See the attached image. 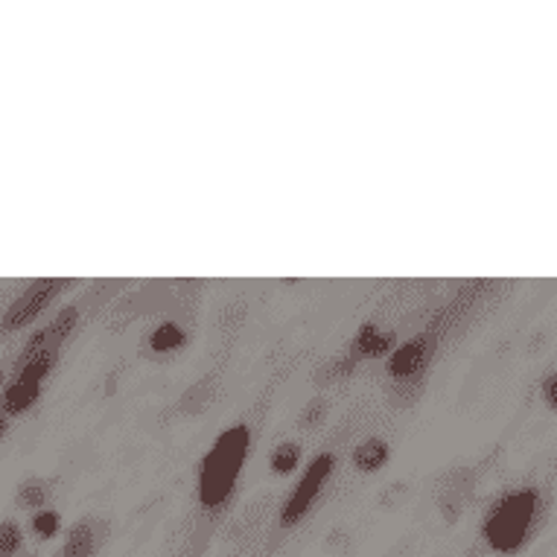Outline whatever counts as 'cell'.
I'll list each match as a JSON object with an SVG mask.
<instances>
[{
    "mask_svg": "<svg viewBox=\"0 0 557 557\" xmlns=\"http://www.w3.org/2000/svg\"><path fill=\"white\" fill-rule=\"evenodd\" d=\"M76 324V310L67 307L55 315V321L50 327H45L41 333L29 338L27 350L18 362V376L15 383L7 388V397H3V409L10 414H21L24 409H29L38 397V388H41V380L50 374L55 357H59V347L67 338V333L74 330Z\"/></svg>",
    "mask_w": 557,
    "mask_h": 557,
    "instance_id": "obj_1",
    "label": "cell"
},
{
    "mask_svg": "<svg viewBox=\"0 0 557 557\" xmlns=\"http://www.w3.org/2000/svg\"><path fill=\"white\" fill-rule=\"evenodd\" d=\"M537 517V491H517V494L505 496L503 503L491 511V517L484 520V543H487V548L496 552V555L513 557L525 543H529L531 534H534Z\"/></svg>",
    "mask_w": 557,
    "mask_h": 557,
    "instance_id": "obj_2",
    "label": "cell"
},
{
    "mask_svg": "<svg viewBox=\"0 0 557 557\" xmlns=\"http://www.w3.org/2000/svg\"><path fill=\"white\" fill-rule=\"evenodd\" d=\"M248 449V430L246 426H234V430L222 432L216 447L208 453L205 467H201L199 482V499L205 508H216L228 499L231 487L237 482L239 467L246 458Z\"/></svg>",
    "mask_w": 557,
    "mask_h": 557,
    "instance_id": "obj_3",
    "label": "cell"
},
{
    "mask_svg": "<svg viewBox=\"0 0 557 557\" xmlns=\"http://www.w3.org/2000/svg\"><path fill=\"white\" fill-rule=\"evenodd\" d=\"M330 470H333V456H319L307 467L301 484L295 487L293 496L286 499L284 511H281V529H293V525H298L307 517V511L315 503V496H319L321 484L330 475Z\"/></svg>",
    "mask_w": 557,
    "mask_h": 557,
    "instance_id": "obj_4",
    "label": "cell"
},
{
    "mask_svg": "<svg viewBox=\"0 0 557 557\" xmlns=\"http://www.w3.org/2000/svg\"><path fill=\"white\" fill-rule=\"evenodd\" d=\"M64 281H55V277H45V281H36V284H29V289L21 295L18 301L12 304V310L7 312V319H3V330H18L27 327L29 321H36L45 307L55 298L59 289H64Z\"/></svg>",
    "mask_w": 557,
    "mask_h": 557,
    "instance_id": "obj_5",
    "label": "cell"
},
{
    "mask_svg": "<svg viewBox=\"0 0 557 557\" xmlns=\"http://www.w3.org/2000/svg\"><path fill=\"white\" fill-rule=\"evenodd\" d=\"M102 540H106V525L100 520H91L85 517L67 531V540H64L62 555L59 557H97Z\"/></svg>",
    "mask_w": 557,
    "mask_h": 557,
    "instance_id": "obj_6",
    "label": "cell"
},
{
    "mask_svg": "<svg viewBox=\"0 0 557 557\" xmlns=\"http://www.w3.org/2000/svg\"><path fill=\"white\" fill-rule=\"evenodd\" d=\"M430 350V338H411L409 345H403L392 357V374L394 376H411L418 374Z\"/></svg>",
    "mask_w": 557,
    "mask_h": 557,
    "instance_id": "obj_7",
    "label": "cell"
},
{
    "mask_svg": "<svg viewBox=\"0 0 557 557\" xmlns=\"http://www.w3.org/2000/svg\"><path fill=\"white\" fill-rule=\"evenodd\" d=\"M385 461H388V444L380 438H371L366 441V444H359L357 453H354V465H357V470H362V473H376Z\"/></svg>",
    "mask_w": 557,
    "mask_h": 557,
    "instance_id": "obj_8",
    "label": "cell"
},
{
    "mask_svg": "<svg viewBox=\"0 0 557 557\" xmlns=\"http://www.w3.org/2000/svg\"><path fill=\"white\" fill-rule=\"evenodd\" d=\"M392 347V336L388 333H380L376 324H366V327L359 330L357 342H354V354L357 357H380Z\"/></svg>",
    "mask_w": 557,
    "mask_h": 557,
    "instance_id": "obj_9",
    "label": "cell"
},
{
    "mask_svg": "<svg viewBox=\"0 0 557 557\" xmlns=\"http://www.w3.org/2000/svg\"><path fill=\"white\" fill-rule=\"evenodd\" d=\"M149 345H152V350H158V354H166V350H175V347L184 345V333L178 324H161V327L152 333V338H149Z\"/></svg>",
    "mask_w": 557,
    "mask_h": 557,
    "instance_id": "obj_10",
    "label": "cell"
},
{
    "mask_svg": "<svg viewBox=\"0 0 557 557\" xmlns=\"http://www.w3.org/2000/svg\"><path fill=\"white\" fill-rule=\"evenodd\" d=\"M301 461V449L298 444H281L272 453V470L274 473H293L295 467Z\"/></svg>",
    "mask_w": 557,
    "mask_h": 557,
    "instance_id": "obj_11",
    "label": "cell"
},
{
    "mask_svg": "<svg viewBox=\"0 0 557 557\" xmlns=\"http://www.w3.org/2000/svg\"><path fill=\"white\" fill-rule=\"evenodd\" d=\"M24 546V537H21V529L12 520L0 522V557L18 555V548Z\"/></svg>",
    "mask_w": 557,
    "mask_h": 557,
    "instance_id": "obj_12",
    "label": "cell"
},
{
    "mask_svg": "<svg viewBox=\"0 0 557 557\" xmlns=\"http://www.w3.org/2000/svg\"><path fill=\"white\" fill-rule=\"evenodd\" d=\"M33 531H36L41 540H50L59 531V513L55 511H38L36 520H33Z\"/></svg>",
    "mask_w": 557,
    "mask_h": 557,
    "instance_id": "obj_13",
    "label": "cell"
},
{
    "mask_svg": "<svg viewBox=\"0 0 557 557\" xmlns=\"http://www.w3.org/2000/svg\"><path fill=\"white\" fill-rule=\"evenodd\" d=\"M45 499H47V487L45 484H24V491H21L18 503L24 505V508H45Z\"/></svg>",
    "mask_w": 557,
    "mask_h": 557,
    "instance_id": "obj_14",
    "label": "cell"
},
{
    "mask_svg": "<svg viewBox=\"0 0 557 557\" xmlns=\"http://www.w3.org/2000/svg\"><path fill=\"white\" fill-rule=\"evenodd\" d=\"M543 400H546L552 409H557V374H548L546 380H543Z\"/></svg>",
    "mask_w": 557,
    "mask_h": 557,
    "instance_id": "obj_15",
    "label": "cell"
},
{
    "mask_svg": "<svg viewBox=\"0 0 557 557\" xmlns=\"http://www.w3.org/2000/svg\"><path fill=\"white\" fill-rule=\"evenodd\" d=\"M321 411H324V403H321V400L310 403V406H307V411H304V423H307V426H312V423H319L321 421Z\"/></svg>",
    "mask_w": 557,
    "mask_h": 557,
    "instance_id": "obj_16",
    "label": "cell"
},
{
    "mask_svg": "<svg viewBox=\"0 0 557 557\" xmlns=\"http://www.w3.org/2000/svg\"><path fill=\"white\" fill-rule=\"evenodd\" d=\"M0 432H3V421H0Z\"/></svg>",
    "mask_w": 557,
    "mask_h": 557,
    "instance_id": "obj_17",
    "label": "cell"
},
{
    "mask_svg": "<svg viewBox=\"0 0 557 557\" xmlns=\"http://www.w3.org/2000/svg\"><path fill=\"white\" fill-rule=\"evenodd\" d=\"M0 376H3V374H0Z\"/></svg>",
    "mask_w": 557,
    "mask_h": 557,
    "instance_id": "obj_18",
    "label": "cell"
}]
</instances>
